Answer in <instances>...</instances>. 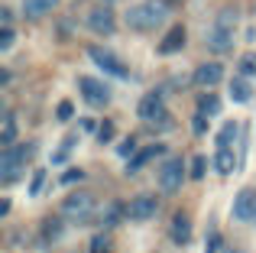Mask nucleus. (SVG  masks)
Instances as JSON below:
<instances>
[{
    "mask_svg": "<svg viewBox=\"0 0 256 253\" xmlns=\"http://www.w3.org/2000/svg\"><path fill=\"white\" fill-rule=\"evenodd\" d=\"M208 176V159L204 156H194L192 159V178H204Z\"/></svg>",
    "mask_w": 256,
    "mask_h": 253,
    "instance_id": "b1692460",
    "label": "nucleus"
},
{
    "mask_svg": "<svg viewBox=\"0 0 256 253\" xmlns=\"http://www.w3.org/2000/svg\"><path fill=\"white\" fill-rule=\"evenodd\" d=\"M98 140H100V143H110V140H114V124H100L98 126Z\"/></svg>",
    "mask_w": 256,
    "mask_h": 253,
    "instance_id": "cd10ccee",
    "label": "nucleus"
},
{
    "mask_svg": "<svg viewBox=\"0 0 256 253\" xmlns=\"http://www.w3.org/2000/svg\"><path fill=\"white\" fill-rule=\"evenodd\" d=\"M166 16H169V4H166V0H143V4L130 6L126 26L136 30V32H150V30H156L159 23H166Z\"/></svg>",
    "mask_w": 256,
    "mask_h": 253,
    "instance_id": "f257e3e1",
    "label": "nucleus"
},
{
    "mask_svg": "<svg viewBox=\"0 0 256 253\" xmlns=\"http://www.w3.org/2000/svg\"><path fill=\"white\" fill-rule=\"evenodd\" d=\"M78 91H82L84 101L94 104V108H107V104H110V88H107L100 78L82 75V78H78Z\"/></svg>",
    "mask_w": 256,
    "mask_h": 253,
    "instance_id": "6e6552de",
    "label": "nucleus"
},
{
    "mask_svg": "<svg viewBox=\"0 0 256 253\" xmlns=\"http://www.w3.org/2000/svg\"><path fill=\"white\" fill-rule=\"evenodd\" d=\"M237 68H240V75L253 78V75H256V52H246V56H240Z\"/></svg>",
    "mask_w": 256,
    "mask_h": 253,
    "instance_id": "4be33fe9",
    "label": "nucleus"
},
{
    "mask_svg": "<svg viewBox=\"0 0 256 253\" xmlns=\"http://www.w3.org/2000/svg\"><path fill=\"white\" fill-rule=\"evenodd\" d=\"M182 182H185V162H182V156H169L159 166V185H162V192H178Z\"/></svg>",
    "mask_w": 256,
    "mask_h": 253,
    "instance_id": "0eeeda50",
    "label": "nucleus"
},
{
    "mask_svg": "<svg viewBox=\"0 0 256 253\" xmlns=\"http://www.w3.org/2000/svg\"><path fill=\"white\" fill-rule=\"evenodd\" d=\"M136 110H140V120H146L150 126H159V130H169V126H172V114H169L166 98L159 94V91L143 94V101H140Z\"/></svg>",
    "mask_w": 256,
    "mask_h": 253,
    "instance_id": "20e7f679",
    "label": "nucleus"
},
{
    "mask_svg": "<svg viewBox=\"0 0 256 253\" xmlns=\"http://www.w3.org/2000/svg\"><path fill=\"white\" fill-rule=\"evenodd\" d=\"M94 211H98V202H94V195H88V192H78V195H68L62 202V218L72 224H84L94 218Z\"/></svg>",
    "mask_w": 256,
    "mask_h": 253,
    "instance_id": "39448f33",
    "label": "nucleus"
},
{
    "mask_svg": "<svg viewBox=\"0 0 256 253\" xmlns=\"http://www.w3.org/2000/svg\"><path fill=\"white\" fill-rule=\"evenodd\" d=\"M75 143H78V133H68V136H65V140H62V150H58V152H56V156H52V162H62V159H65V156H68V152H72V150H75Z\"/></svg>",
    "mask_w": 256,
    "mask_h": 253,
    "instance_id": "5701e85b",
    "label": "nucleus"
},
{
    "mask_svg": "<svg viewBox=\"0 0 256 253\" xmlns=\"http://www.w3.org/2000/svg\"><path fill=\"white\" fill-rule=\"evenodd\" d=\"M230 214L237 218V221H256V188H240L237 198H234V208Z\"/></svg>",
    "mask_w": 256,
    "mask_h": 253,
    "instance_id": "9b49d317",
    "label": "nucleus"
},
{
    "mask_svg": "<svg viewBox=\"0 0 256 253\" xmlns=\"http://www.w3.org/2000/svg\"><path fill=\"white\" fill-rule=\"evenodd\" d=\"M234 32H237V10L224 6V10L218 13V20H214L211 32H208V49L218 52V56L230 52L234 49Z\"/></svg>",
    "mask_w": 256,
    "mask_h": 253,
    "instance_id": "f03ea898",
    "label": "nucleus"
},
{
    "mask_svg": "<svg viewBox=\"0 0 256 253\" xmlns=\"http://www.w3.org/2000/svg\"><path fill=\"white\" fill-rule=\"evenodd\" d=\"M58 6V0H23V13L30 20H39V16H46V13H52Z\"/></svg>",
    "mask_w": 256,
    "mask_h": 253,
    "instance_id": "a211bd4d",
    "label": "nucleus"
},
{
    "mask_svg": "<svg viewBox=\"0 0 256 253\" xmlns=\"http://www.w3.org/2000/svg\"><path fill=\"white\" fill-rule=\"evenodd\" d=\"M182 49H185V26L178 23L166 32V39L159 42V52H162V56H175V52H182Z\"/></svg>",
    "mask_w": 256,
    "mask_h": 253,
    "instance_id": "ddd939ff",
    "label": "nucleus"
},
{
    "mask_svg": "<svg viewBox=\"0 0 256 253\" xmlns=\"http://www.w3.org/2000/svg\"><path fill=\"white\" fill-rule=\"evenodd\" d=\"M224 82V65L220 62H204V65H198L194 68V84L198 88H218V84Z\"/></svg>",
    "mask_w": 256,
    "mask_h": 253,
    "instance_id": "f8f14e48",
    "label": "nucleus"
},
{
    "mask_svg": "<svg viewBox=\"0 0 256 253\" xmlns=\"http://www.w3.org/2000/svg\"><path fill=\"white\" fill-rule=\"evenodd\" d=\"M253 224H256V221H253Z\"/></svg>",
    "mask_w": 256,
    "mask_h": 253,
    "instance_id": "f704fd0d",
    "label": "nucleus"
},
{
    "mask_svg": "<svg viewBox=\"0 0 256 253\" xmlns=\"http://www.w3.org/2000/svg\"><path fill=\"white\" fill-rule=\"evenodd\" d=\"M42 182H46V172L36 169V172H32V182H30V198H36L39 192H42Z\"/></svg>",
    "mask_w": 256,
    "mask_h": 253,
    "instance_id": "393cba45",
    "label": "nucleus"
},
{
    "mask_svg": "<svg viewBox=\"0 0 256 253\" xmlns=\"http://www.w3.org/2000/svg\"><path fill=\"white\" fill-rule=\"evenodd\" d=\"M91 253H110V240H107L104 234H98L91 240Z\"/></svg>",
    "mask_w": 256,
    "mask_h": 253,
    "instance_id": "a878e982",
    "label": "nucleus"
},
{
    "mask_svg": "<svg viewBox=\"0 0 256 253\" xmlns=\"http://www.w3.org/2000/svg\"><path fill=\"white\" fill-rule=\"evenodd\" d=\"M156 211H159L156 195H136L126 204V218H130V221H150V218H156Z\"/></svg>",
    "mask_w": 256,
    "mask_h": 253,
    "instance_id": "9d476101",
    "label": "nucleus"
},
{
    "mask_svg": "<svg viewBox=\"0 0 256 253\" xmlns=\"http://www.w3.org/2000/svg\"><path fill=\"white\" fill-rule=\"evenodd\" d=\"M82 178H84L82 169H68V172L62 176V182H65V185H75V182H82Z\"/></svg>",
    "mask_w": 256,
    "mask_h": 253,
    "instance_id": "c756f323",
    "label": "nucleus"
},
{
    "mask_svg": "<svg viewBox=\"0 0 256 253\" xmlns=\"http://www.w3.org/2000/svg\"><path fill=\"white\" fill-rule=\"evenodd\" d=\"M198 110H201L204 117H214V114L220 110V101H218V94H201V98H198Z\"/></svg>",
    "mask_w": 256,
    "mask_h": 253,
    "instance_id": "aec40b11",
    "label": "nucleus"
},
{
    "mask_svg": "<svg viewBox=\"0 0 256 253\" xmlns=\"http://www.w3.org/2000/svg\"><path fill=\"white\" fill-rule=\"evenodd\" d=\"M32 156H36V143L6 146V150L0 152V178H4V185L16 182V178L26 172V162H30Z\"/></svg>",
    "mask_w": 256,
    "mask_h": 253,
    "instance_id": "7ed1b4c3",
    "label": "nucleus"
},
{
    "mask_svg": "<svg viewBox=\"0 0 256 253\" xmlns=\"http://www.w3.org/2000/svg\"><path fill=\"white\" fill-rule=\"evenodd\" d=\"M230 98L237 104H246L253 98V84H250V78H246V75H234L230 78Z\"/></svg>",
    "mask_w": 256,
    "mask_h": 253,
    "instance_id": "f3484780",
    "label": "nucleus"
},
{
    "mask_svg": "<svg viewBox=\"0 0 256 253\" xmlns=\"http://www.w3.org/2000/svg\"><path fill=\"white\" fill-rule=\"evenodd\" d=\"M237 133H240V124H237V120H227L224 130L218 133V146H230L234 140H237Z\"/></svg>",
    "mask_w": 256,
    "mask_h": 253,
    "instance_id": "412c9836",
    "label": "nucleus"
},
{
    "mask_svg": "<svg viewBox=\"0 0 256 253\" xmlns=\"http://www.w3.org/2000/svg\"><path fill=\"white\" fill-rule=\"evenodd\" d=\"M13 140H16V117L13 114H6L4 117V133H0V146H13Z\"/></svg>",
    "mask_w": 256,
    "mask_h": 253,
    "instance_id": "6ab92c4d",
    "label": "nucleus"
},
{
    "mask_svg": "<svg viewBox=\"0 0 256 253\" xmlns=\"http://www.w3.org/2000/svg\"><path fill=\"white\" fill-rule=\"evenodd\" d=\"M204 253H211V250H204Z\"/></svg>",
    "mask_w": 256,
    "mask_h": 253,
    "instance_id": "72a5a7b5",
    "label": "nucleus"
},
{
    "mask_svg": "<svg viewBox=\"0 0 256 253\" xmlns=\"http://www.w3.org/2000/svg\"><path fill=\"white\" fill-rule=\"evenodd\" d=\"M169 237H172V244H178V247H182V244H188V240H192V218H188V214H182V211H178V214L172 218Z\"/></svg>",
    "mask_w": 256,
    "mask_h": 253,
    "instance_id": "2eb2a0df",
    "label": "nucleus"
},
{
    "mask_svg": "<svg viewBox=\"0 0 256 253\" xmlns=\"http://www.w3.org/2000/svg\"><path fill=\"white\" fill-rule=\"evenodd\" d=\"M84 23H88V30H91V32H98V36H110V32L117 30V16H114L110 4L94 6V10L84 16Z\"/></svg>",
    "mask_w": 256,
    "mask_h": 253,
    "instance_id": "1a4fd4ad",
    "label": "nucleus"
},
{
    "mask_svg": "<svg viewBox=\"0 0 256 253\" xmlns=\"http://www.w3.org/2000/svg\"><path fill=\"white\" fill-rule=\"evenodd\" d=\"M192 130H194V133H198V136H201V133H204V130H208V117H204V114H201V110H198V114H194V124H192Z\"/></svg>",
    "mask_w": 256,
    "mask_h": 253,
    "instance_id": "7c9ffc66",
    "label": "nucleus"
},
{
    "mask_svg": "<svg viewBox=\"0 0 256 253\" xmlns=\"http://www.w3.org/2000/svg\"><path fill=\"white\" fill-rule=\"evenodd\" d=\"M88 56H91V62L98 65V68H104L107 75L130 78V68H126V62H124V58H117L110 49H100V46H91V49H88Z\"/></svg>",
    "mask_w": 256,
    "mask_h": 253,
    "instance_id": "423d86ee",
    "label": "nucleus"
},
{
    "mask_svg": "<svg viewBox=\"0 0 256 253\" xmlns=\"http://www.w3.org/2000/svg\"><path fill=\"white\" fill-rule=\"evenodd\" d=\"M237 152H234V146H218V152H214V169H218V176H230L234 169H237Z\"/></svg>",
    "mask_w": 256,
    "mask_h": 253,
    "instance_id": "4468645a",
    "label": "nucleus"
},
{
    "mask_svg": "<svg viewBox=\"0 0 256 253\" xmlns=\"http://www.w3.org/2000/svg\"><path fill=\"white\" fill-rule=\"evenodd\" d=\"M56 114H58V120H72V114H75L72 101H62V104H58V110H56Z\"/></svg>",
    "mask_w": 256,
    "mask_h": 253,
    "instance_id": "c85d7f7f",
    "label": "nucleus"
},
{
    "mask_svg": "<svg viewBox=\"0 0 256 253\" xmlns=\"http://www.w3.org/2000/svg\"><path fill=\"white\" fill-rule=\"evenodd\" d=\"M58 234H62V228H58V221H46V237H52V240H56Z\"/></svg>",
    "mask_w": 256,
    "mask_h": 253,
    "instance_id": "473e14b6",
    "label": "nucleus"
},
{
    "mask_svg": "<svg viewBox=\"0 0 256 253\" xmlns=\"http://www.w3.org/2000/svg\"><path fill=\"white\" fill-rule=\"evenodd\" d=\"M10 46H13V26L10 23H4V30H0V49H10Z\"/></svg>",
    "mask_w": 256,
    "mask_h": 253,
    "instance_id": "bb28decb",
    "label": "nucleus"
},
{
    "mask_svg": "<svg viewBox=\"0 0 256 253\" xmlns=\"http://www.w3.org/2000/svg\"><path fill=\"white\" fill-rule=\"evenodd\" d=\"M156 156H162V146H159V143H152V146H146V150H140L136 156H133L130 162H126V176H133V172H140V169H143L146 162H150V159H156Z\"/></svg>",
    "mask_w": 256,
    "mask_h": 253,
    "instance_id": "dca6fc26",
    "label": "nucleus"
},
{
    "mask_svg": "<svg viewBox=\"0 0 256 253\" xmlns=\"http://www.w3.org/2000/svg\"><path fill=\"white\" fill-rule=\"evenodd\" d=\"M133 152H136V143H133V136H130V140L120 143V156H133Z\"/></svg>",
    "mask_w": 256,
    "mask_h": 253,
    "instance_id": "2f4dec72",
    "label": "nucleus"
}]
</instances>
